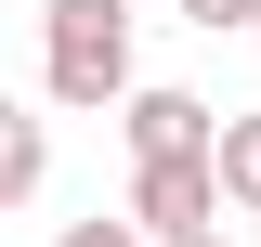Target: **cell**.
Returning a JSON list of instances; mask_svg holds the SVG:
<instances>
[{"mask_svg": "<svg viewBox=\"0 0 261 247\" xmlns=\"http://www.w3.org/2000/svg\"><path fill=\"white\" fill-rule=\"evenodd\" d=\"M39 78L53 104H130V0H39Z\"/></svg>", "mask_w": 261, "mask_h": 247, "instance_id": "6da1fadb", "label": "cell"}, {"mask_svg": "<svg viewBox=\"0 0 261 247\" xmlns=\"http://www.w3.org/2000/svg\"><path fill=\"white\" fill-rule=\"evenodd\" d=\"M209 208H235L222 195V156H157V169H130V221L157 247H183V234H222Z\"/></svg>", "mask_w": 261, "mask_h": 247, "instance_id": "7a4b0ae2", "label": "cell"}, {"mask_svg": "<svg viewBox=\"0 0 261 247\" xmlns=\"http://www.w3.org/2000/svg\"><path fill=\"white\" fill-rule=\"evenodd\" d=\"M118 130H130V169H157V156H222V117L196 91H157V78L118 104Z\"/></svg>", "mask_w": 261, "mask_h": 247, "instance_id": "3957f363", "label": "cell"}, {"mask_svg": "<svg viewBox=\"0 0 261 247\" xmlns=\"http://www.w3.org/2000/svg\"><path fill=\"white\" fill-rule=\"evenodd\" d=\"M39 182H53V130H39V117H13V130H0V195L27 208Z\"/></svg>", "mask_w": 261, "mask_h": 247, "instance_id": "277c9868", "label": "cell"}, {"mask_svg": "<svg viewBox=\"0 0 261 247\" xmlns=\"http://www.w3.org/2000/svg\"><path fill=\"white\" fill-rule=\"evenodd\" d=\"M222 195H235V208H261V104H248V117H222Z\"/></svg>", "mask_w": 261, "mask_h": 247, "instance_id": "5b68a950", "label": "cell"}, {"mask_svg": "<svg viewBox=\"0 0 261 247\" xmlns=\"http://www.w3.org/2000/svg\"><path fill=\"white\" fill-rule=\"evenodd\" d=\"M53 247H157V234H144V221H130V208H118V221H105V208H92V221H65V234H53Z\"/></svg>", "mask_w": 261, "mask_h": 247, "instance_id": "8992f818", "label": "cell"}, {"mask_svg": "<svg viewBox=\"0 0 261 247\" xmlns=\"http://www.w3.org/2000/svg\"><path fill=\"white\" fill-rule=\"evenodd\" d=\"M183 26H261V0H183Z\"/></svg>", "mask_w": 261, "mask_h": 247, "instance_id": "52a82bcc", "label": "cell"}, {"mask_svg": "<svg viewBox=\"0 0 261 247\" xmlns=\"http://www.w3.org/2000/svg\"><path fill=\"white\" fill-rule=\"evenodd\" d=\"M183 247H235V234H183Z\"/></svg>", "mask_w": 261, "mask_h": 247, "instance_id": "ba28073f", "label": "cell"}, {"mask_svg": "<svg viewBox=\"0 0 261 247\" xmlns=\"http://www.w3.org/2000/svg\"><path fill=\"white\" fill-rule=\"evenodd\" d=\"M248 39H261V26H248Z\"/></svg>", "mask_w": 261, "mask_h": 247, "instance_id": "9c48e42d", "label": "cell"}]
</instances>
